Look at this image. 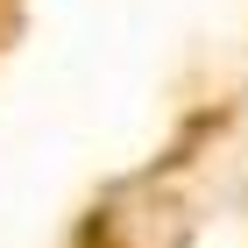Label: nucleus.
Returning a JSON list of instances; mask_svg holds the SVG:
<instances>
[]
</instances>
